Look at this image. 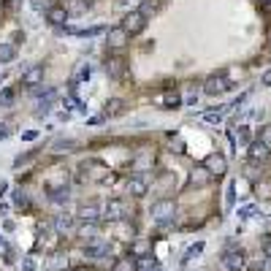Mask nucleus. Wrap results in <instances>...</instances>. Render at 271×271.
Returning <instances> with one entry per match:
<instances>
[{
    "label": "nucleus",
    "instance_id": "1",
    "mask_svg": "<svg viewBox=\"0 0 271 271\" xmlns=\"http://www.w3.org/2000/svg\"><path fill=\"white\" fill-rule=\"evenodd\" d=\"M173 217H177V206H173V201H158L152 206V220L158 222V225H171Z\"/></svg>",
    "mask_w": 271,
    "mask_h": 271
},
{
    "label": "nucleus",
    "instance_id": "2",
    "mask_svg": "<svg viewBox=\"0 0 271 271\" xmlns=\"http://www.w3.org/2000/svg\"><path fill=\"white\" fill-rule=\"evenodd\" d=\"M247 263V255H244V249H225V255H222V266H225L228 271H241Z\"/></svg>",
    "mask_w": 271,
    "mask_h": 271
},
{
    "label": "nucleus",
    "instance_id": "3",
    "mask_svg": "<svg viewBox=\"0 0 271 271\" xmlns=\"http://www.w3.org/2000/svg\"><path fill=\"white\" fill-rule=\"evenodd\" d=\"M144 25H147V16H141L139 11L125 14V19H122V27H125V33H128V35H139L144 30Z\"/></svg>",
    "mask_w": 271,
    "mask_h": 271
},
{
    "label": "nucleus",
    "instance_id": "4",
    "mask_svg": "<svg viewBox=\"0 0 271 271\" xmlns=\"http://www.w3.org/2000/svg\"><path fill=\"white\" fill-rule=\"evenodd\" d=\"M147 190H149V177H147V173H136V177L128 179V192H130V196L141 198Z\"/></svg>",
    "mask_w": 271,
    "mask_h": 271
},
{
    "label": "nucleus",
    "instance_id": "5",
    "mask_svg": "<svg viewBox=\"0 0 271 271\" xmlns=\"http://www.w3.org/2000/svg\"><path fill=\"white\" fill-rule=\"evenodd\" d=\"M103 217L109 220V222H117V220H122V217H125V201H122V198H111L109 203H106Z\"/></svg>",
    "mask_w": 271,
    "mask_h": 271
},
{
    "label": "nucleus",
    "instance_id": "6",
    "mask_svg": "<svg viewBox=\"0 0 271 271\" xmlns=\"http://www.w3.org/2000/svg\"><path fill=\"white\" fill-rule=\"evenodd\" d=\"M230 82H225L222 76H211V79H206V84H203V92L206 95H222L225 90H230Z\"/></svg>",
    "mask_w": 271,
    "mask_h": 271
},
{
    "label": "nucleus",
    "instance_id": "7",
    "mask_svg": "<svg viewBox=\"0 0 271 271\" xmlns=\"http://www.w3.org/2000/svg\"><path fill=\"white\" fill-rule=\"evenodd\" d=\"M203 166H206L211 173H217V177H222V173H225V168H228V160H225V154H209L206 158V163H203Z\"/></svg>",
    "mask_w": 271,
    "mask_h": 271
},
{
    "label": "nucleus",
    "instance_id": "8",
    "mask_svg": "<svg viewBox=\"0 0 271 271\" xmlns=\"http://www.w3.org/2000/svg\"><path fill=\"white\" fill-rule=\"evenodd\" d=\"M209 179H211V171L206 166H196V168L190 171V185L192 187H203Z\"/></svg>",
    "mask_w": 271,
    "mask_h": 271
},
{
    "label": "nucleus",
    "instance_id": "9",
    "mask_svg": "<svg viewBox=\"0 0 271 271\" xmlns=\"http://www.w3.org/2000/svg\"><path fill=\"white\" fill-rule=\"evenodd\" d=\"M106 41H109L111 49H122V46L128 44V33H125V27H111Z\"/></svg>",
    "mask_w": 271,
    "mask_h": 271
},
{
    "label": "nucleus",
    "instance_id": "10",
    "mask_svg": "<svg viewBox=\"0 0 271 271\" xmlns=\"http://www.w3.org/2000/svg\"><path fill=\"white\" fill-rule=\"evenodd\" d=\"M268 154H271V147H266V144L263 141H253V144H249V160H268Z\"/></svg>",
    "mask_w": 271,
    "mask_h": 271
},
{
    "label": "nucleus",
    "instance_id": "11",
    "mask_svg": "<svg viewBox=\"0 0 271 271\" xmlns=\"http://www.w3.org/2000/svg\"><path fill=\"white\" fill-rule=\"evenodd\" d=\"M22 82H25L27 87H38V84L44 82V68H41V65L27 68V71H25V76H22Z\"/></svg>",
    "mask_w": 271,
    "mask_h": 271
},
{
    "label": "nucleus",
    "instance_id": "12",
    "mask_svg": "<svg viewBox=\"0 0 271 271\" xmlns=\"http://www.w3.org/2000/svg\"><path fill=\"white\" fill-rule=\"evenodd\" d=\"M84 253L90 255V258H106V255H109V244L90 239V241H87V247H84Z\"/></svg>",
    "mask_w": 271,
    "mask_h": 271
},
{
    "label": "nucleus",
    "instance_id": "13",
    "mask_svg": "<svg viewBox=\"0 0 271 271\" xmlns=\"http://www.w3.org/2000/svg\"><path fill=\"white\" fill-rule=\"evenodd\" d=\"M106 73H109L111 79H120V76L125 73V60L122 57H109V60H106Z\"/></svg>",
    "mask_w": 271,
    "mask_h": 271
},
{
    "label": "nucleus",
    "instance_id": "14",
    "mask_svg": "<svg viewBox=\"0 0 271 271\" xmlns=\"http://www.w3.org/2000/svg\"><path fill=\"white\" fill-rule=\"evenodd\" d=\"M46 19H49V25H54V27H65L68 11H65V8H60V6H52L49 14H46Z\"/></svg>",
    "mask_w": 271,
    "mask_h": 271
},
{
    "label": "nucleus",
    "instance_id": "15",
    "mask_svg": "<svg viewBox=\"0 0 271 271\" xmlns=\"http://www.w3.org/2000/svg\"><path fill=\"white\" fill-rule=\"evenodd\" d=\"M133 268H136V271H160V266L154 263V260H152L149 255L136 258V260H133Z\"/></svg>",
    "mask_w": 271,
    "mask_h": 271
},
{
    "label": "nucleus",
    "instance_id": "16",
    "mask_svg": "<svg viewBox=\"0 0 271 271\" xmlns=\"http://www.w3.org/2000/svg\"><path fill=\"white\" fill-rule=\"evenodd\" d=\"M90 3H92V0H68V3H65V11L73 14V16H79V14H84L87 8H90Z\"/></svg>",
    "mask_w": 271,
    "mask_h": 271
},
{
    "label": "nucleus",
    "instance_id": "17",
    "mask_svg": "<svg viewBox=\"0 0 271 271\" xmlns=\"http://www.w3.org/2000/svg\"><path fill=\"white\" fill-rule=\"evenodd\" d=\"M122 111H125V103L120 98H111L109 106H106V117H120Z\"/></svg>",
    "mask_w": 271,
    "mask_h": 271
},
{
    "label": "nucleus",
    "instance_id": "18",
    "mask_svg": "<svg viewBox=\"0 0 271 271\" xmlns=\"http://www.w3.org/2000/svg\"><path fill=\"white\" fill-rule=\"evenodd\" d=\"M79 220L95 222V220H98V206H92V203H90V206H82V209H79Z\"/></svg>",
    "mask_w": 271,
    "mask_h": 271
},
{
    "label": "nucleus",
    "instance_id": "19",
    "mask_svg": "<svg viewBox=\"0 0 271 271\" xmlns=\"http://www.w3.org/2000/svg\"><path fill=\"white\" fill-rule=\"evenodd\" d=\"M16 57V49L11 44H0V63H11Z\"/></svg>",
    "mask_w": 271,
    "mask_h": 271
},
{
    "label": "nucleus",
    "instance_id": "20",
    "mask_svg": "<svg viewBox=\"0 0 271 271\" xmlns=\"http://www.w3.org/2000/svg\"><path fill=\"white\" fill-rule=\"evenodd\" d=\"M163 106H166V109H179V106H182V95L179 92H168L166 101H163Z\"/></svg>",
    "mask_w": 271,
    "mask_h": 271
},
{
    "label": "nucleus",
    "instance_id": "21",
    "mask_svg": "<svg viewBox=\"0 0 271 271\" xmlns=\"http://www.w3.org/2000/svg\"><path fill=\"white\" fill-rule=\"evenodd\" d=\"M111 271H136V268H133V260L130 258H120V260H114Z\"/></svg>",
    "mask_w": 271,
    "mask_h": 271
},
{
    "label": "nucleus",
    "instance_id": "22",
    "mask_svg": "<svg viewBox=\"0 0 271 271\" xmlns=\"http://www.w3.org/2000/svg\"><path fill=\"white\" fill-rule=\"evenodd\" d=\"M130 253H133L136 258H141V255H147V253H149V241H136V244L130 247Z\"/></svg>",
    "mask_w": 271,
    "mask_h": 271
},
{
    "label": "nucleus",
    "instance_id": "23",
    "mask_svg": "<svg viewBox=\"0 0 271 271\" xmlns=\"http://www.w3.org/2000/svg\"><path fill=\"white\" fill-rule=\"evenodd\" d=\"M154 8H158V3H154V0H147V3H141L139 14L141 16H149V14H154Z\"/></svg>",
    "mask_w": 271,
    "mask_h": 271
},
{
    "label": "nucleus",
    "instance_id": "24",
    "mask_svg": "<svg viewBox=\"0 0 271 271\" xmlns=\"http://www.w3.org/2000/svg\"><path fill=\"white\" fill-rule=\"evenodd\" d=\"M234 201H236V185L230 182V185H228V192H225V206L230 209V206H234Z\"/></svg>",
    "mask_w": 271,
    "mask_h": 271
},
{
    "label": "nucleus",
    "instance_id": "25",
    "mask_svg": "<svg viewBox=\"0 0 271 271\" xmlns=\"http://www.w3.org/2000/svg\"><path fill=\"white\" fill-rule=\"evenodd\" d=\"M14 103V90H0V106H11Z\"/></svg>",
    "mask_w": 271,
    "mask_h": 271
},
{
    "label": "nucleus",
    "instance_id": "26",
    "mask_svg": "<svg viewBox=\"0 0 271 271\" xmlns=\"http://www.w3.org/2000/svg\"><path fill=\"white\" fill-rule=\"evenodd\" d=\"M73 147H76V141L68 139V141H57V147H54V149H57V152H71Z\"/></svg>",
    "mask_w": 271,
    "mask_h": 271
},
{
    "label": "nucleus",
    "instance_id": "27",
    "mask_svg": "<svg viewBox=\"0 0 271 271\" xmlns=\"http://www.w3.org/2000/svg\"><path fill=\"white\" fill-rule=\"evenodd\" d=\"M54 225H57V230H68V228L73 225V220H71V217H57Z\"/></svg>",
    "mask_w": 271,
    "mask_h": 271
},
{
    "label": "nucleus",
    "instance_id": "28",
    "mask_svg": "<svg viewBox=\"0 0 271 271\" xmlns=\"http://www.w3.org/2000/svg\"><path fill=\"white\" fill-rule=\"evenodd\" d=\"M258 139H260V141H263V144H266V147H271V125H266V128H263V130H260V136H258Z\"/></svg>",
    "mask_w": 271,
    "mask_h": 271
},
{
    "label": "nucleus",
    "instance_id": "29",
    "mask_svg": "<svg viewBox=\"0 0 271 271\" xmlns=\"http://www.w3.org/2000/svg\"><path fill=\"white\" fill-rule=\"evenodd\" d=\"M38 158V152H30V154H25V158H19L16 160V168H22V166H27V163H33Z\"/></svg>",
    "mask_w": 271,
    "mask_h": 271
},
{
    "label": "nucleus",
    "instance_id": "30",
    "mask_svg": "<svg viewBox=\"0 0 271 271\" xmlns=\"http://www.w3.org/2000/svg\"><path fill=\"white\" fill-rule=\"evenodd\" d=\"M82 236H84V239H95V222H90V225L82 228Z\"/></svg>",
    "mask_w": 271,
    "mask_h": 271
},
{
    "label": "nucleus",
    "instance_id": "31",
    "mask_svg": "<svg viewBox=\"0 0 271 271\" xmlns=\"http://www.w3.org/2000/svg\"><path fill=\"white\" fill-rule=\"evenodd\" d=\"M14 198H16V203H19V206H30V201H27V192H25V190H19Z\"/></svg>",
    "mask_w": 271,
    "mask_h": 271
},
{
    "label": "nucleus",
    "instance_id": "32",
    "mask_svg": "<svg viewBox=\"0 0 271 271\" xmlns=\"http://www.w3.org/2000/svg\"><path fill=\"white\" fill-rule=\"evenodd\" d=\"M201 249H203V244H201V241H198V244H192V247L187 249V255H185V260H190V258H196V255L201 253Z\"/></svg>",
    "mask_w": 271,
    "mask_h": 271
},
{
    "label": "nucleus",
    "instance_id": "33",
    "mask_svg": "<svg viewBox=\"0 0 271 271\" xmlns=\"http://www.w3.org/2000/svg\"><path fill=\"white\" fill-rule=\"evenodd\" d=\"M33 8L41 11V8H52V0H33Z\"/></svg>",
    "mask_w": 271,
    "mask_h": 271
},
{
    "label": "nucleus",
    "instance_id": "34",
    "mask_svg": "<svg viewBox=\"0 0 271 271\" xmlns=\"http://www.w3.org/2000/svg\"><path fill=\"white\" fill-rule=\"evenodd\" d=\"M22 271H35V263H33V258H25V260H22Z\"/></svg>",
    "mask_w": 271,
    "mask_h": 271
},
{
    "label": "nucleus",
    "instance_id": "35",
    "mask_svg": "<svg viewBox=\"0 0 271 271\" xmlns=\"http://www.w3.org/2000/svg\"><path fill=\"white\" fill-rule=\"evenodd\" d=\"M239 215H241V217H253V215H255V206H244V209H239Z\"/></svg>",
    "mask_w": 271,
    "mask_h": 271
},
{
    "label": "nucleus",
    "instance_id": "36",
    "mask_svg": "<svg viewBox=\"0 0 271 271\" xmlns=\"http://www.w3.org/2000/svg\"><path fill=\"white\" fill-rule=\"evenodd\" d=\"M260 271H271V258H263V260H260Z\"/></svg>",
    "mask_w": 271,
    "mask_h": 271
},
{
    "label": "nucleus",
    "instance_id": "37",
    "mask_svg": "<svg viewBox=\"0 0 271 271\" xmlns=\"http://www.w3.org/2000/svg\"><path fill=\"white\" fill-rule=\"evenodd\" d=\"M263 255H266V258H271V239H266V241H263Z\"/></svg>",
    "mask_w": 271,
    "mask_h": 271
},
{
    "label": "nucleus",
    "instance_id": "38",
    "mask_svg": "<svg viewBox=\"0 0 271 271\" xmlns=\"http://www.w3.org/2000/svg\"><path fill=\"white\" fill-rule=\"evenodd\" d=\"M65 266V258H52V268H60Z\"/></svg>",
    "mask_w": 271,
    "mask_h": 271
},
{
    "label": "nucleus",
    "instance_id": "39",
    "mask_svg": "<svg viewBox=\"0 0 271 271\" xmlns=\"http://www.w3.org/2000/svg\"><path fill=\"white\" fill-rule=\"evenodd\" d=\"M260 82H263L266 87H271V68H268V71L263 73V79H260Z\"/></svg>",
    "mask_w": 271,
    "mask_h": 271
},
{
    "label": "nucleus",
    "instance_id": "40",
    "mask_svg": "<svg viewBox=\"0 0 271 271\" xmlns=\"http://www.w3.org/2000/svg\"><path fill=\"white\" fill-rule=\"evenodd\" d=\"M35 136H38V133H35V130H27V133H25V136H22V139H25V141H33V139H35Z\"/></svg>",
    "mask_w": 271,
    "mask_h": 271
},
{
    "label": "nucleus",
    "instance_id": "41",
    "mask_svg": "<svg viewBox=\"0 0 271 271\" xmlns=\"http://www.w3.org/2000/svg\"><path fill=\"white\" fill-rule=\"evenodd\" d=\"M206 120H209V122H220L222 117H220V114H206Z\"/></svg>",
    "mask_w": 271,
    "mask_h": 271
},
{
    "label": "nucleus",
    "instance_id": "42",
    "mask_svg": "<svg viewBox=\"0 0 271 271\" xmlns=\"http://www.w3.org/2000/svg\"><path fill=\"white\" fill-rule=\"evenodd\" d=\"M260 6L266 8V14H271V0H266V3H260Z\"/></svg>",
    "mask_w": 271,
    "mask_h": 271
},
{
    "label": "nucleus",
    "instance_id": "43",
    "mask_svg": "<svg viewBox=\"0 0 271 271\" xmlns=\"http://www.w3.org/2000/svg\"><path fill=\"white\" fill-rule=\"evenodd\" d=\"M11 3H14V0H6V6H11Z\"/></svg>",
    "mask_w": 271,
    "mask_h": 271
},
{
    "label": "nucleus",
    "instance_id": "44",
    "mask_svg": "<svg viewBox=\"0 0 271 271\" xmlns=\"http://www.w3.org/2000/svg\"><path fill=\"white\" fill-rule=\"evenodd\" d=\"M73 271H87V268H73Z\"/></svg>",
    "mask_w": 271,
    "mask_h": 271
},
{
    "label": "nucleus",
    "instance_id": "45",
    "mask_svg": "<svg viewBox=\"0 0 271 271\" xmlns=\"http://www.w3.org/2000/svg\"><path fill=\"white\" fill-rule=\"evenodd\" d=\"M260 3H266V0H260Z\"/></svg>",
    "mask_w": 271,
    "mask_h": 271
}]
</instances>
